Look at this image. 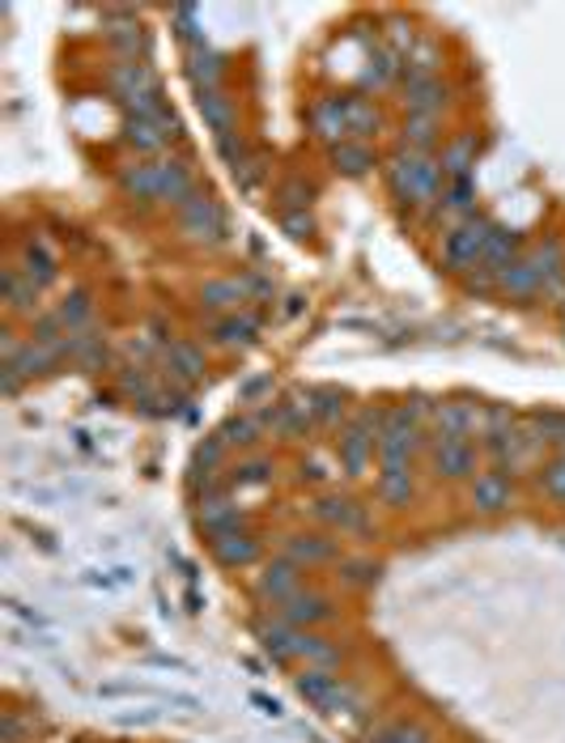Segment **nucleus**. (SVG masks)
Returning a JSON list of instances; mask_svg holds the SVG:
<instances>
[{
    "instance_id": "nucleus-35",
    "label": "nucleus",
    "mask_w": 565,
    "mask_h": 743,
    "mask_svg": "<svg viewBox=\"0 0 565 743\" xmlns=\"http://www.w3.org/2000/svg\"><path fill=\"white\" fill-rule=\"evenodd\" d=\"M217 433L226 438V446H230V451H239V455H251V451H260V442L268 438V425L260 421V413H243V408H239V413H234L230 421L221 425Z\"/></svg>"
},
{
    "instance_id": "nucleus-31",
    "label": "nucleus",
    "mask_w": 565,
    "mask_h": 743,
    "mask_svg": "<svg viewBox=\"0 0 565 743\" xmlns=\"http://www.w3.org/2000/svg\"><path fill=\"white\" fill-rule=\"evenodd\" d=\"M327 166L341 178H366L379 166V153H374L370 141H345L336 149H327Z\"/></svg>"
},
{
    "instance_id": "nucleus-3",
    "label": "nucleus",
    "mask_w": 565,
    "mask_h": 743,
    "mask_svg": "<svg viewBox=\"0 0 565 743\" xmlns=\"http://www.w3.org/2000/svg\"><path fill=\"white\" fill-rule=\"evenodd\" d=\"M497 221L489 212H476V217H468L460 225H451L447 234H442V247H438V268L447 272V277H468V272H476L481 268V255L489 247V239H494Z\"/></svg>"
},
{
    "instance_id": "nucleus-24",
    "label": "nucleus",
    "mask_w": 565,
    "mask_h": 743,
    "mask_svg": "<svg viewBox=\"0 0 565 743\" xmlns=\"http://www.w3.org/2000/svg\"><path fill=\"white\" fill-rule=\"evenodd\" d=\"M18 268H22L26 281H35L38 289H51V285L60 281V255H56V247H51L43 234H31V239L22 243Z\"/></svg>"
},
{
    "instance_id": "nucleus-23",
    "label": "nucleus",
    "mask_w": 565,
    "mask_h": 743,
    "mask_svg": "<svg viewBox=\"0 0 565 743\" xmlns=\"http://www.w3.org/2000/svg\"><path fill=\"white\" fill-rule=\"evenodd\" d=\"M544 272L535 268V259H531L528 251H523V259L519 264H510L501 277H497V298H510V302H535V298H544Z\"/></svg>"
},
{
    "instance_id": "nucleus-48",
    "label": "nucleus",
    "mask_w": 565,
    "mask_h": 743,
    "mask_svg": "<svg viewBox=\"0 0 565 743\" xmlns=\"http://www.w3.org/2000/svg\"><path fill=\"white\" fill-rule=\"evenodd\" d=\"M535 485L549 501L565 506V451H553L549 460L535 467Z\"/></svg>"
},
{
    "instance_id": "nucleus-54",
    "label": "nucleus",
    "mask_w": 565,
    "mask_h": 743,
    "mask_svg": "<svg viewBox=\"0 0 565 743\" xmlns=\"http://www.w3.org/2000/svg\"><path fill=\"white\" fill-rule=\"evenodd\" d=\"M264 175H268V162H264L260 153H251L247 162L234 171V183H239V191H255V187L264 183Z\"/></svg>"
},
{
    "instance_id": "nucleus-34",
    "label": "nucleus",
    "mask_w": 565,
    "mask_h": 743,
    "mask_svg": "<svg viewBox=\"0 0 565 743\" xmlns=\"http://www.w3.org/2000/svg\"><path fill=\"white\" fill-rule=\"evenodd\" d=\"M196 106H200V115H205V124H209V132L217 137V141L239 132V106H234V98H230L226 90L196 94Z\"/></svg>"
},
{
    "instance_id": "nucleus-41",
    "label": "nucleus",
    "mask_w": 565,
    "mask_h": 743,
    "mask_svg": "<svg viewBox=\"0 0 565 743\" xmlns=\"http://www.w3.org/2000/svg\"><path fill=\"white\" fill-rule=\"evenodd\" d=\"M476 178H460V183H447V191H442V205H438V221H447V230L451 225H460L468 217H476Z\"/></svg>"
},
{
    "instance_id": "nucleus-38",
    "label": "nucleus",
    "mask_w": 565,
    "mask_h": 743,
    "mask_svg": "<svg viewBox=\"0 0 565 743\" xmlns=\"http://www.w3.org/2000/svg\"><path fill=\"white\" fill-rule=\"evenodd\" d=\"M400 149L438 158V149H442V119H425V115H404V124H400Z\"/></svg>"
},
{
    "instance_id": "nucleus-43",
    "label": "nucleus",
    "mask_w": 565,
    "mask_h": 743,
    "mask_svg": "<svg viewBox=\"0 0 565 743\" xmlns=\"http://www.w3.org/2000/svg\"><path fill=\"white\" fill-rule=\"evenodd\" d=\"M60 323H65V332H85V327H94V293L90 289H69L56 306H51Z\"/></svg>"
},
{
    "instance_id": "nucleus-10",
    "label": "nucleus",
    "mask_w": 565,
    "mask_h": 743,
    "mask_svg": "<svg viewBox=\"0 0 565 743\" xmlns=\"http://www.w3.org/2000/svg\"><path fill=\"white\" fill-rule=\"evenodd\" d=\"M307 569H298L293 561H285L281 553L273 557V561H264L260 566V573H255V582H251V595H255V603H264L268 612L273 607H281L289 595H298L302 587H307V578H302Z\"/></svg>"
},
{
    "instance_id": "nucleus-8",
    "label": "nucleus",
    "mask_w": 565,
    "mask_h": 743,
    "mask_svg": "<svg viewBox=\"0 0 565 743\" xmlns=\"http://www.w3.org/2000/svg\"><path fill=\"white\" fill-rule=\"evenodd\" d=\"M196 523L209 539H221V535L247 531V514H243V506H239L230 485H217V489L196 497Z\"/></svg>"
},
{
    "instance_id": "nucleus-47",
    "label": "nucleus",
    "mask_w": 565,
    "mask_h": 743,
    "mask_svg": "<svg viewBox=\"0 0 565 743\" xmlns=\"http://www.w3.org/2000/svg\"><path fill=\"white\" fill-rule=\"evenodd\" d=\"M119 391L141 408L145 399H153L158 395V383H153V370L145 365V361H132V365H124L119 370Z\"/></svg>"
},
{
    "instance_id": "nucleus-27",
    "label": "nucleus",
    "mask_w": 565,
    "mask_h": 743,
    "mask_svg": "<svg viewBox=\"0 0 565 743\" xmlns=\"http://www.w3.org/2000/svg\"><path fill=\"white\" fill-rule=\"evenodd\" d=\"M476 158H481V144H476V137H468V132L442 141V149H438V166H442L447 183L476 178Z\"/></svg>"
},
{
    "instance_id": "nucleus-30",
    "label": "nucleus",
    "mask_w": 565,
    "mask_h": 743,
    "mask_svg": "<svg viewBox=\"0 0 565 743\" xmlns=\"http://www.w3.org/2000/svg\"><path fill=\"white\" fill-rule=\"evenodd\" d=\"M345 98V124H349V137L354 141H374L379 137V128H383V111L379 103L366 94V90H357V94H341Z\"/></svg>"
},
{
    "instance_id": "nucleus-11",
    "label": "nucleus",
    "mask_w": 565,
    "mask_h": 743,
    "mask_svg": "<svg viewBox=\"0 0 565 743\" xmlns=\"http://www.w3.org/2000/svg\"><path fill=\"white\" fill-rule=\"evenodd\" d=\"M281 557L298 569H319L341 561V539L332 531H289L281 535Z\"/></svg>"
},
{
    "instance_id": "nucleus-58",
    "label": "nucleus",
    "mask_w": 565,
    "mask_h": 743,
    "mask_svg": "<svg viewBox=\"0 0 565 743\" xmlns=\"http://www.w3.org/2000/svg\"><path fill=\"white\" fill-rule=\"evenodd\" d=\"M366 743H395V740H391V722H383V727H374V731L366 735Z\"/></svg>"
},
{
    "instance_id": "nucleus-14",
    "label": "nucleus",
    "mask_w": 565,
    "mask_h": 743,
    "mask_svg": "<svg viewBox=\"0 0 565 743\" xmlns=\"http://www.w3.org/2000/svg\"><path fill=\"white\" fill-rule=\"evenodd\" d=\"M307 128H311V137H315L319 144H327V149L354 141V137H349V124H345V98H341V94H323V98H315V103L307 106Z\"/></svg>"
},
{
    "instance_id": "nucleus-1",
    "label": "nucleus",
    "mask_w": 565,
    "mask_h": 743,
    "mask_svg": "<svg viewBox=\"0 0 565 743\" xmlns=\"http://www.w3.org/2000/svg\"><path fill=\"white\" fill-rule=\"evenodd\" d=\"M383 183H388L391 200L400 209L425 217V221H434V212L442 205V191H447V175H442L438 158L408 153V149H395L383 162Z\"/></svg>"
},
{
    "instance_id": "nucleus-56",
    "label": "nucleus",
    "mask_w": 565,
    "mask_h": 743,
    "mask_svg": "<svg viewBox=\"0 0 565 743\" xmlns=\"http://www.w3.org/2000/svg\"><path fill=\"white\" fill-rule=\"evenodd\" d=\"M247 706H255L260 718H273V722H281L285 718V706L277 697H264V693H247Z\"/></svg>"
},
{
    "instance_id": "nucleus-9",
    "label": "nucleus",
    "mask_w": 565,
    "mask_h": 743,
    "mask_svg": "<svg viewBox=\"0 0 565 743\" xmlns=\"http://www.w3.org/2000/svg\"><path fill=\"white\" fill-rule=\"evenodd\" d=\"M281 620H289L293 629H323V625H332L336 616H341V603L332 600L323 587H302L298 595H289L281 607H273Z\"/></svg>"
},
{
    "instance_id": "nucleus-39",
    "label": "nucleus",
    "mask_w": 565,
    "mask_h": 743,
    "mask_svg": "<svg viewBox=\"0 0 565 743\" xmlns=\"http://www.w3.org/2000/svg\"><path fill=\"white\" fill-rule=\"evenodd\" d=\"M65 353H69V361L77 365V370H99L106 361V332L94 323V327H85V332H72L69 340H65Z\"/></svg>"
},
{
    "instance_id": "nucleus-13",
    "label": "nucleus",
    "mask_w": 565,
    "mask_h": 743,
    "mask_svg": "<svg viewBox=\"0 0 565 743\" xmlns=\"http://www.w3.org/2000/svg\"><path fill=\"white\" fill-rule=\"evenodd\" d=\"M468 506L476 514H506L515 506V476H506L497 467H481L468 480Z\"/></svg>"
},
{
    "instance_id": "nucleus-17",
    "label": "nucleus",
    "mask_w": 565,
    "mask_h": 743,
    "mask_svg": "<svg viewBox=\"0 0 565 743\" xmlns=\"http://www.w3.org/2000/svg\"><path fill=\"white\" fill-rule=\"evenodd\" d=\"M251 634H255V641L264 646V654H268L273 663H298V659H293V650H298V629H293L289 620H281L277 612L255 616V620H251Z\"/></svg>"
},
{
    "instance_id": "nucleus-26",
    "label": "nucleus",
    "mask_w": 565,
    "mask_h": 743,
    "mask_svg": "<svg viewBox=\"0 0 565 743\" xmlns=\"http://www.w3.org/2000/svg\"><path fill=\"white\" fill-rule=\"evenodd\" d=\"M166 370H171V379H175L178 387H192V383H200L205 379V370H209V357L200 345H192V340H171L166 345Z\"/></svg>"
},
{
    "instance_id": "nucleus-5",
    "label": "nucleus",
    "mask_w": 565,
    "mask_h": 743,
    "mask_svg": "<svg viewBox=\"0 0 565 743\" xmlns=\"http://www.w3.org/2000/svg\"><path fill=\"white\" fill-rule=\"evenodd\" d=\"M311 514L323 531L332 535H354V539H366L374 531V519H370V506H361L357 497L349 494H319L311 501Z\"/></svg>"
},
{
    "instance_id": "nucleus-46",
    "label": "nucleus",
    "mask_w": 565,
    "mask_h": 743,
    "mask_svg": "<svg viewBox=\"0 0 565 743\" xmlns=\"http://www.w3.org/2000/svg\"><path fill=\"white\" fill-rule=\"evenodd\" d=\"M273 200H277V212H311V200H315V187H311L307 178L289 175V178H281V183H277Z\"/></svg>"
},
{
    "instance_id": "nucleus-33",
    "label": "nucleus",
    "mask_w": 565,
    "mask_h": 743,
    "mask_svg": "<svg viewBox=\"0 0 565 743\" xmlns=\"http://www.w3.org/2000/svg\"><path fill=\"white\" fill-rule=\"evenodd\" d=\"M523 251H528L523 247V234L497 221L494 239H489V247H485V255H481V268H485V272H494V277H501L510 264H519V259H523Z\"/></svg>"
},
{
    "instance_id": "nucleus-4",
    "label": "nucleus",
    "mask_w": 565,
    "mask_h": 743,
    "mask_svg": "<svg viewBox=\"0 0 565 743\" xmlns=\"http://www.w3.org/2000/svg\"><path fill=\"white\" fill-rule=\"evenodd\" d=\"M175 221H178V239L192 243V247H221V243L230 239V217H226V209L212 200L205 187L192 191V196L178 205Z\"/></svg>"
},
{
    "instance_id": "nucleus-36",
    "label": "nucleus",
    "mask_w": 565,
    "mask_h": 743,
    "mask_svg": "<svg viewBox=\"0 0 565 743\" xmlns=\"http://www.w3.org/2000/svg\"><path fill=\"white\" fill-rule=\"evenodd\" d=\"M187 81L196 85V94H209V90H226L221 81H226V56L221 51H212V47H200V51H187Z\"/></svg>"
},
{
    "instance_id": "nucleus-52",
    "label": "nucleus",
    "mask_w": 565,
    "mask_h": 743,
    "mask_svg": "<svg viewBox=\"0 0 565 743\" xmlns=\"http://www.w3.org/2000/svg\"><path fill=\"white\" fill-rule=\"evenodd\" d=\"M281 230L293 239V243H311L315 239V217L311 212H281Z\"/></svg>"
},
{
    "instance_id": "nucleus-7",
    "label": "nucleus",
    "mask_w": 565,
    "mask_h": 743,
    "mask_svg": "<svg viewBox=\"0 0 565 743\" xmlns=\"http://www.w3.org/2000/svg\"><path fill=\"white\" fill-rule=\"evenodd\" d=\"M119 141L128 144L137 158H166V149L183 141V124H178L175 111H166L158 119H124Z\"/></svg>"
},
{
    "instance_id": "nucleus-44",
    "label": "nucleus",
    "mask_w": 565,
    "mask_h": 743,
    "mask_svg": "<svg viewBox=\"0 0 565 743\" xmlns=\"http://www.w3.org/2000/svg\"><path fill=\"white\" fill-rule=\"evenodd\" d=\"M438 65H442V51H438V43H429V38H417V47L408 51V60H404V85H417V81H429V77H438Z\"/></svg>"
},
{
    "instance_id": "nucleus-16",
    "label": "nucleus",
    "mask_w": 565,
    "mask_h": 743,
    "mask_svg": "<svg viewBox=\"0 0 565 743\" xmlns=\"http://www.w3.org/2000/svg\"><path fill=\"white\" fill-rule=\"evenodd\" d=\"M0 298H4V315L9 318H38L43 315V289L35 281H26V272L18 264L4 268L0 277Z\"/></svg>"
},
{
    "instance_id": "nucleus-25",
    "label": "nucleus",
    "mask_w": 565,
    "mask_h": 743,
    "mask_svg": "<svg viewBox=\"0 0 565 743\" xmlns=\"http://www.w3.org/2000/svg\"><path fill=\"white\" fill-rule=\"evenodd\" d=\"M451 106V85L442 77H429L417 85H404V115H425V119H442V111Z\"/></svg>"
},
{
    "instance_id": "nucleus-59",
    "label": "nucleus",
    "mask_w": 565,
    "mask_h": 743,
    "mask_svg": "<svg viewBox=\"0 0 565 743\" xmlns=\"http://www.w3.org/2000/svg\"><path fill=\"white\" fill-rule=\"evenodd\" d=\"M562 318H565V302H562Z\"/></svg>"
},
{
    "instance_id": "nucleus-50",
    "label": "nucleus",
    "mask_w": 565,
    "mask_h": 743,
    "mask_svg": "<svg viewBox=\"0 0 565 743\" xmlns=\"http://www.w3.org/2000/svg\"><path fill=\"white\" fill-rule=\"evenodd\" d=\"M277 399V383H273V374H251L239 383V408L243 413H255V408H264V404H273Z\"/></svg>"
},
{
    "instance_id": "nucleus-40",
    "label": "nucleus",
    "mask_w": 565,
    "mask_h": 743,
    "mask_svg": "<svg viewBox=\"0 0 565 743\" xmlns=\"http://www.w3.org/2000/svg\"><path fill=\"white\" fill-rule=\"evenodd\" d=\"M273 476H277V463L251 451V455H239V463H230L226 485L230 489H264V485H273Z\"/></svg>"
},
{
    "instance_id": "nucleus-22",
    "label": "nucleus",
    "mask_w": 565,
    "mask_h": 743,
    "mask_svg": "<svg viewBox=\"0 0 565 743\" xmlns=\"http://www.w3.org/2000/svg\"><path fill=\"white\" fill-rule=\"evenodd\" d=\"M196 298H200V311H209L212 318L239 315V311L251 306L247 289H243L239 277H209V281L196 289Z\"/></svg>"
},
{
    "instance_id": "nucleus-6",
    "label": "nucleus",
    "mask_w": 565,
    "mask_h": 743,
    "mask_svg": "<svg viewBox=\"0 0 565 743\" xmlns=\"http://www.w3.org/2000/svg\"><path fill=\"white\" fill-rule=\"evenodd\" d=\"M429 472L438 480H451V485H463L481 472V442H468V438H434L429 433Z\"/></svg>"
},
{
    "instance_id": "nucleus-19",
    "label": "nucleus",
    "mask_w": 565,
    "mask_h": 743,
    "mask_svg": "<svg viewBox=\"0 0 565 743\" xmlns=\"http://www.w3.org/2000/svg\"><path fill=\"white\" fill-rule=\"evenodd\" d=\"M293 659H298L302 667L341 672V667H345V659H349V650H345L336 637L319 634V629H298V650H293Z\"/></svg>"
},
{
    "instance_id": "nucleus-20",
    "label": "nucleus",
    "mask_w": 565,
    "mask_h": 743,
    "mask_svg": "<svg viewBox=\"0 0 565 743\" xmlns=\"http://www.w3.org/2000/svg\"><path fill=\"white\" fill-rule=\"evenodd\" d=\"M293 688L307 706L323 709V713H336V701H341V688H345V675L341 672H323V667H302L293 675Z\"/></svg>"
},
{
    "instance_id": "nucleus-28",
    "label": "nucleus",
    "mask_w": 565,
    "mask_h": 743,
    "mask_svg": "<svg viewBox=\"0 0 565 743\" xmlns=\"http://www.w3.org/2000/svg\"><path fill=\"white\" fill-rule=\"evenodd\" d=\"M374 494L388 510H408L417 501V472L413 467H379Z\"/></svg>"
},
{
    "instance_id": "nucleus-42",
    "label": "nucleus",
    "mask_w": 565,
    "mask_h": 743,
    "mask_svg": "<svg viewBox=\"0 0 565 743\" xmlns=\"http://www.w3.org/2000/svg\"><path fill=\"white\" fill-rule=\"evenodd\" d=\"M106 47L115 51V60H149V35L137 26V18H128L124 26H106Z\"/></svg>"
},
{
    "instance_id": "nucleus-37",
    "label": "nucleus",
    "mask_w": 565,
    "mask_h": 743,
    "mask_svg": "<svg viewBox=\"0 0 565 743\" xmlns=\"http://www.w3.org/2000/svg\"><path fill=\"white\" fill-rule=\"evenodd\" d=\"M404 77V60L391 51L388 43H374V51L366 56V69H361V90H391L395 81Z\"/></svg>"
},
{
    "instance_id": "nucleus-51",
    "label": "nucleus",
    "mask_w": 565,
    "mask_h": 743,
    "mask_svg": "<svg viewBox=\"0 0 565 743\" xmlns=\"http://www.w3.org/2000/svg\"><path fill=\"white\" fill-rule=\"evenodd\" d=\"M217 153H221V162H226V166H230V175H234V171L247 162L255 149L247 144V137H243V132H234V137H221V141H217Z\"/></svg>"
},
{
    "instance_id": "nucleus-12",
    "label": "nucleus",
    "mask_w": 565,
    "mask_h": 743,
    "mask_svg": "<svg viewBox=\"0 0 565 743\" xmlns=\"http://www.w3.org/2000/svg\"><path fill=\"white\" fill-rule=\"evenodd\" d=\"M485 429V404L472 399H438L434 417H429V433L434 438H476Z\"/></svg>"
},
{
    "instance_id": "nucleus-18",
    "label": "nucleus",
    "mask_w": 565,
    "mask_h": 743,
    "mask_svg": "<svg viewBox=\"0 0 565 743\" xmlns=\"http://www.w3.org/2000/svg\"><path fill=\"white\" fill-rule=\"evenodd\" d=\"M260 332H264V318L255 315V311H239V315H221L209 323V345L212 349H247L260 340Z\"/></svg>"
},
{
    "instance_id": "nucleus-53",
    "label": "nucleus",
    "mask_w": 565,
    "mask_h": 743,
    "mask_svg": "<svg viewBox=\"0 0 565 743\" xmlns=\"http://www.w3.org/2000/svg\"><path fill=\"white\" fill-rule=\"evenodd\" d=\"M391 740L395 743H434V731L417 718H395L391 722Z\"/></svg>"
},
{
    "instance_id": "nucleus-15",
    "label": "nucleus",
    "mask_w": 565,
    "mask_h": 743,
    "mask_svg": "<svg viewBox=\"0 0 565 743\" xmlns=\"http://www.w3.org/2000/svg\"><path fill=\"white\" fill-rule=\"evenodd\" d=\"M374 460H379V438L366 433V429H357V425H345L341 438H336V463H341V472H345L349 480H361V476L374 467Z\"/></svg>"
},
{
    "instance_id": "nucleus-57",
    "label": "nucleus",
    "mask_w": 565,
    "mask_h": 743,
    "mask_svg": "<svg viewBox=\"0 0 565 743\" xmlns=\"http://www.w3.org/2000/svg\"><path fill=\"white\" fill-rule=\"evenodd\" d=\"M463 285H468V293H497V277H494V272H485V268L468 272V277H463Z\"/></svg>"
},
{
    "instance_id": "nucleus-29",
    "label": "nucleus",
    "mask_w": 565,
    "mask_h": 743,
    "mask_svg": "<svg viewBox=\"0 0 565 743\" xmlns=\"http://www.w3.org/2000/svg\"><path fill=\"white\" fill-rule=\"evenodd\" d=\"M212 557L221 561L226 569H247L260 561V553H264V544H260V535L255 531H234V535H221V539H209Z\"/></svg>"
},
{
    "instance_id": "nucleus-32",
    "label": "nucleus",
    "mask_w": 565,
    "mask_h": 743,
    "mask_svg": "<svg viewBox=\"0 0 565 743\" xmlns=\"http://www.w3.org/2000/svg\"><path fill=\"white\" fill-rule=\"evenodd\" d=\"M311 417L319 429H345L354 417V404H349V391L341 387H311Z\"/></svg>"
},
{
    "instance_id": "nucleus-55",
    "label": "nucleus",
    "mask_w": 565,
    "mask_h": 743,
    "mask_svg": "<svg viewBox=\"0 0 565 743\" xmlns=\"http://www.w3.org/2000/svg\"><path fill=\"white\" fill-rule=\"evenodd\" d=\"M239 281H243L251 302H268V298H273V281H268V277H260V272H243Z\"/></svg>"
},
{
    "instance_id": "nucleus-21",
    "label": "nucleus",
    "mask_w": 565,
    "mask_h": 743,
    "mask_svg": "<svg viewBox=\"0 0 565 743\" xmlns=\"http://www.w3.org/2000/svg\"><path fill=\"white\" fill-rule=\"evenodd\" d=\"M119 191L128 200H141V205H158V187H162V158H137L128 166H119Z\"/></svg>"
},
{
    "instance_id": "nucleus-45",
    "label": "nucleus",
    "mask_w": 565,
    "mask_h": 743,
    "mask_svg": "<svg viewBox=\"0 0 565 743\" xmlns=\"http://www.w3.org/2000/svg\"><path fill=\"white\" fill-rule=\"evenodd\" d=\"M379 573L383 566L374 561V557H341L336 561V578H341V587H354V591H366V587H374L379 582Z\"/></svg>"
},
{
    "instance_id": "nucleus-49",
    "label": "nucleus",
    "mask_w": 565,
    "mask_h": 743,
    "mask_svg": "<svg viewBox=\"0 0 565 743\" xmlns=\"http://www.w3.org/2000/svg\"><path fill=\"white\" fill-rule=\"evenodd\" d=\"M171 18H175V35L187 43V51H200V47H209L205 26H200V9H196V4H175V9H171Z\"/></svg>"
},
{
    "instance_id": "nucleus-2",
    "label": "nucleus",
    "mask_w": 565,
    "mask_h": 743,
    "mask_svg": "<svg viewBox=\"0 0 565 743\" xmlns=\"http://www.w3.org/2000/svg\"><path fill=\"white\" fill-rule=\"evenodd\" d=\"M106 90L111 98L128 111V119H158L171 111V98L162 90V77L149 60H115L106 69Z\"/></svg>"
}]
</instances>
